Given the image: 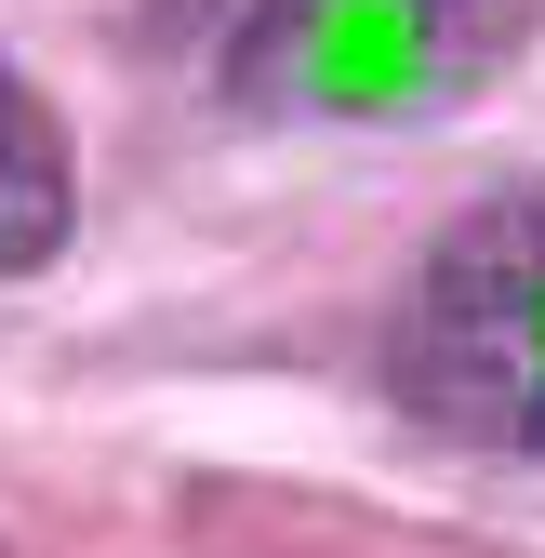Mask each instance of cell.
I'll return each instance as SVG.
<instances>
[{
	"label": "cell",
	"instance_id": "1",
	"mask_svg": "<svg viewBox=\"0 0 545 558\" xmlns=\"http://www.w3.org/2000/svg\"><path fill=\"white\" fill-rule=\"evenodd\" d=\"M386 386L413 426L545 465V173L480 199L386 319Z\"/></svg>",
	"mask_w": 545,
	"mask_h": 558
},
{
	"label": "cell",
	"instance_id": "2",
	"mask_svg": "<svg viewBox=\"0 0 545 558\" xmlns=\"http://www.w3.org/2000/svg\"><path fill=\"white\" fill-rule=\"evenodd\" d=\"M532 40V0H227L214 94L280 120H426Z\"/></svg>",
	"mask_w": 545,
	"mask_h": 558
},
{
	"label": "cell",
	"instance_id": "3",
	"mask_svg": "<svg viewBox=\"0 0 545 558\" xmlns=\"http://www.w3.org/2000/svg\"><path fill=\"white\" fill-rule=\"evenodd\" d=\"M66 240V133H53V107L0 66V279L14 266H40Z\"/></svg>",
	"mask_w": 545,
	"mask_h": 558
}]
</instances>
